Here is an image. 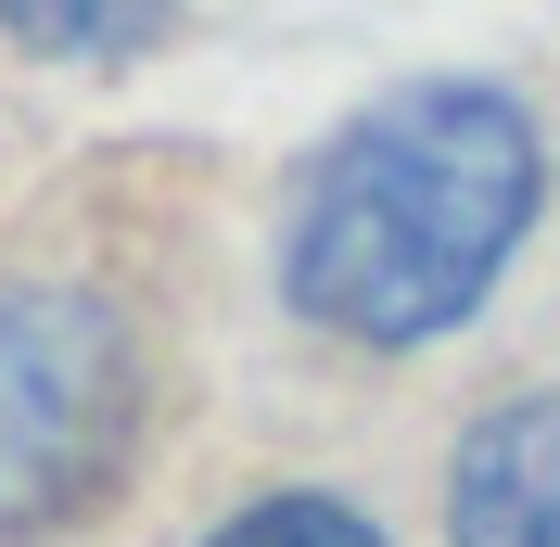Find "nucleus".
Returning <instances> with one entry per match:
<instances>
[{"label":"nucleus","instance_id":"1","mask_svg":"<svg viewBox=\"0 0 560 547\" xmlns=\"http://www.w3.org/2000/svg\"><path fill=\"white\" fill-rule=\"evenodd\" d=\"M535 205H548L535 115L485 77H420L395 103H370L345 140H318V166L293 178L280 293L331 344L408 357L497 293Z\"/></svg>","mask_w":560,"mask_h":547},{"label":"nucleus","instance_id":"2","mask_svg":"<svg viewBox=\"0 0 560 547\" xmlns=\"http://www.w3.org/2000/svg\"><path fill=\"white\" fill-rule=\"evenodd\" d=\"M140 445V344L103 293H0V535H65Z\"/></svg>","mask_w":560,"mask_h":547},{"label":"nucleus","instance_id":"3","mask_svg":"<svg viewBox=\"0 0 560 547\" xmlns=\"http://www.w3.org/2000/svg\"><path fill=\"white\" fill-rule=\"evenodd\" d=\"M446 535L458 547H560V395H510L471 420L446 472Z\"/></svg>","mask_w":560,"mask_h":547},{"label":"nucleus","instance_id":"4","mask_svg":"<svg viewBox=\"0 0 560 547\" xmlns=\"http://www.w3.org/2000/svg\"><path fill=\"white\" fill-rule=\"evenodd\" d=\"M166 13L178 0H0V26L26 38V51H65V65H115V51H140Z\"/></svg>","mask_w":560,"mask_h":547},{"label":"nucleus","instance_id":"5","mask_svg":"<svg viewBox=\"0 0 560 547\" xmlns=\"http://www.w3.org/2000/svg\"><path fill=\"white\" fill-rule=\"evenodd\" d=\"M205 547H383V535H370V510H345V497H255V510L217 522Z\"/></svg>","mask_w":560,"mask_h":547}]
</instances>
